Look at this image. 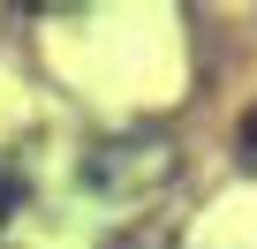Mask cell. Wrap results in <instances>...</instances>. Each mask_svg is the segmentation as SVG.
<instances>
[{
    "mask_svg": "<svg viewBox=\"0 0 257 249\" xmlns=\"http://www.w3.org/2000/svg\"><path fill=\"white\" fill-rule=\"evenodd\" d=\"M242 151H249V159H257V113H249V121H242Z\"/></svg>",
    "mask_w": 257,
    "mask_h": 249,
    "instance_id": "1",
    "label": "cell"
}]
</instances>
